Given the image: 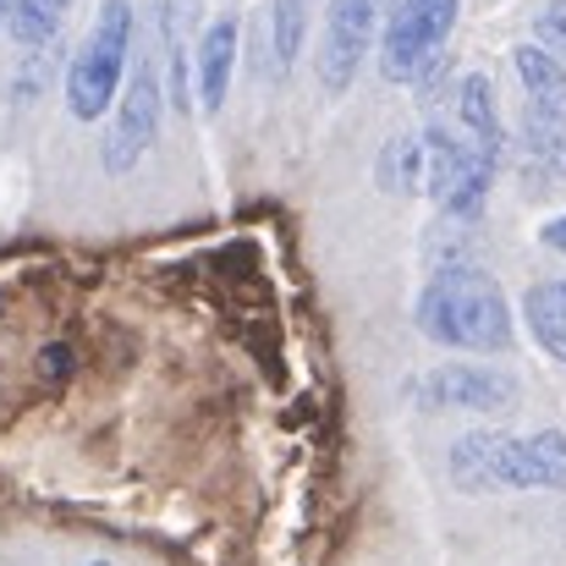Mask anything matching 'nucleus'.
<instances>
[{
	"instance_id": "obj_10",
	"label": "nucleus",
	"mask_w": 566,
	"mask_h": 566,
	"mask_svg": "<svg viewBox=\"0 0 566 566\" xmlns=\"http://www.w3.org/2000/svg\"><path fill=\"white\" fill-rule=\"evenodd\" d=\"M512 66H517V83H523V99L545 116H566V61L551 55L545 44H517L512 50Z\"/></svg>"
},
{
	"instance_id": "obj_16",
	"label": "nucleus",
	"mask_w": 566,
	"mask_h": 566,
	"mask_svg": "<svg viewBox=\"0 0 566 566\" xmlns=\"http://www.w3.org/2000/svg\"><path fill=\"white\" fill-rule=\"evenodd\" d=\"M66 11H72V0H17L6 33H11L22 50H50L55 33H61V22H66Z\"/></svg>"
},
{
	"instance_id": "obj_15",
	"label": "nucleus",
	"mask_w": 566,
	"mask_h": 566,
	"mask_svg": "<svg viewBox=\"0 0 566 566\" xmlns=\"http://www.w3.org/2000/svg\"><path fill=\"white\" fill-rule=\"evenodd\" d=\"M375 182L396 198H418L423 192V138L418 133H401L379 149L375 160Z\"/></svg>"
},
{
	"instance_id": "obj_19",
	"label": "nucleus",
	"mask_w": 566,
	"mask_h": 566,
	"mask_svg": "<svg viewBox=\"0 0 566 566\" xmlns=\"http://www.w3.org/2000/svg\"><path fill=\"white\" fill-rule=\"evenodd\" d=\"M539 242H545L551 253H566V209L562 214H551V220L539 226Z\"/></svg>"
},
{
	"instance_id": "obj_21",
	"label": "nucleus",
	"mask_w": 566,
	"mask_h": 566,
	"mask_svg": "<svg viewBox=\"0 0 566 566\" xmlns=\"http://www.w3.org/2000/svg\"><path fill=\"white\" fill-rule=\"evenodd\" d=\"M88 566H111V562H88Z\"/></svg>"
},
{
	"instance_id": "obj_3",
	"label": "nucleus",
	"mask_w": 566,
	"mask_h": 566,
	"mask_svg": "<svg viewBox=\"0 0 566 566\" xmlns=\"http://www.w3.org/2000/svg\"><path fill=\"white\" fill-rule=\"evenodd\" d=\"M457 17H462V0H396L375 44L385 83H418L429 66H440V50Z\"/></svg>"
},
{
	"instance_id": "obj_7",
	"label": "nucleus",
	"mask_w": 566,
	"mask_h": 566,
	"mask_svg": "<svg viewBox=\"0 0 566 566\" xmlns=\"http://www.w3.org/2000/svg\"><path fill=\"white\" fill-rule=\"evenodd\" d=\"M495 490H566V429H534V434L501 429Z\"/></svg>"
},
{
	"instance_id": "obj_9",
	"label": "nucleus",
	"mask_w": 566,
	"mask_h": 566,
	"mask_svg": "<svg viewBox=\"0 0 566 566\" xmlns=\"http://www.w3.org/2000/svg\"><path fill=\"white\" fill-rule=\"evenodd\" d=\"M451 111H457V127H462V138L484 155V160H506V149H512V133H506V116H501V99H495V83L484 77V72H468V77H457V99H451Z\"/></svg>"
},
{
	"instance_id": "obj_8",
	"label": "nucleus",
	"mask_w": 566,
	"mask_h": 566,
	"mask_svg": "<svg viewBox=\"0 0 566 566\" xmlns=\"http://www.w3.org/2000/svg\"><path fill=\"white\" fill-rule=\"evenodd\" d=\"M237 44H242V22L226 11L198 33V55H192V88H198V111L220 116L226 94H231V72H237Z\"/></svg>"
},
{
	"instance_id": "obj_5",
	"label": "nucleus",
	"mask_w": 566,
	"mask_h": 566,
	"mask_svg": "<svg viewBox=\"0 0 566 566\" xmlns=\"http://www.w3.org/2000/svg\"><path fill=\"white\" fill-rule=\"evenodd\" d=\"M379 17H385V0H331L325 6L314 66H319V83L331 94L353 88L358 66L369 61V50L379 44Z\"/></svg>"
},
{
	"instance_id": "obj_4",
	"label": "nucleus",
	"mask_w": 566,
	"mask_h": 566,
	"mask_svg": "<svg viewBox=\"0 0 566 566\" xmlns=\"http://www.w3.org/2000/svg\"><path fill=\"white\" fill-rule=\"evenodd\" d=\"M160 116H166L160 66L144 55V61L127 72V83H122V94H116V105H111L105 144H99V160H105L111 177L138 171V160H144V155L155 149V138H160Z\"/></svg>"
},
{
	"instance_id": "obj_14",
	"label": "nucleus",
	"mask_w": 566,
	"mask_h": 566,
	"mask_svg": "<svg viewBox=\"0 0 566 566\" xmlns=\"http://www.w3.org/2000/svg\"><path fill=\"white\" fill-rule=\"evenodd\" d=\"M308 39V0H270L264 6V50H270V72L286 77L303 55Z\"/></svg>"
},
{
	"instance_id": "obj_12",
	"label": "nucleus",
	"mask_w": 566,
	"mask_h": 566,
	"mask_svg": "<svg viewBox=\"0 0 566 566\" xmlns=\"http://www.w3.org/2000/svg\"><path fill=\"white\" fill-rule=\"evenodd\" d=\"M495 451H501V429H468V434H457L451 451H446L451 484L468 490V495H490L495 490Z\"/></svg>"
},
{
	"instance_id": "obj_11",
	"label": "nucleus",
	"mask_w": 566,
	"mask_h": 566,
	"mask_svg": "<svg viewBox=\"0 0 566 566\" xmlns=\"http://www.w3.org/2000/svg\"><path fill=\"white\" fill-rule=\"evenodd\" d=\"M523 325L556 364H566V275L534 281L523 292Z\"/></svg>"
},
{
	"instance_id": "obj_20",
	"label": "nucleus",
	"mask_w": 566,
	"mask_h": 566,
	"mask_svg": "<svg viewBox=\"0 0 566 566\" xmlns=\"http://www.w3.org/2000/svg\"><path fill=\"white\" fill-rule=\"evenodd\" d=\"M11 6H17V0H0V28L11 22Z\"/></svg>"
},
{
	"instance_id": "obj_13",
	"label": "nucleus",
	"mask_w": 566,
	"mask_h": 566,
	"mask_svg": "<svg viewBox=\"0 0 566 566\" xmlns=\"http://www.w3.org/2000/svg\"><path fill=\"white\" fill-rule=\"evenodd\" d=\"M517 149L528 155V166H534V171H545L551 182H566V116H545V111L523 105Z\"/></svg>"
},
{
	"instance_id": "obj_17",
	"label": "nucleus",
	"mask_w": 566,
	"mask_h": 566,
	"mask_svg": "<svg viewBox=\"0 0 566 566\" xmlns=\"http://www.w3.org/2000/svg\"><path fill=\"white\" fill-rule=\"evenodd\" d=\"M534 44H545L551 55L566 61V0H545L534 11Z\"/></svg>"
},
{
	"instance_id": "obj_6",
	"label": "nucleus",
	"mask_w": 566,
	"mask_h": 566,
	"mask_svg": "<svg viewBox=\"0 0 566 566\" xmlns=\"http://www.w3.org/2000/svg\"><path fill=\"white\" fill-rule=\"evenodd\" d=\"M418 401L429 412H506L517 401V379L484 364H446L423 375Z\"/></svg>"
},
{
	"instance_id": "obj_1",
	"label": "nucleus",
	"mask_w": 566,
	"mask_h": 566,
	"mask_svg": "<svg viewBox=\"0 0 566 566\" xmlns=\"http://www.w3.org/2000/svg\"><path fill=\"white\" fill-rule=\"evenodd\" d=\"M418 331L434 347L501 358L512 353V303L501 281L479 264H440L418 297Z\"/></svg>"
},
{
	"instance_id": "obj_18",
	"label": "nucleus",
	"mask_w": 566,
	"mask_h": 566,
	"mask_svg": "<svg viewBox=\"0 0 566 566\" xmlns=\"http://www.w3.org/2000/svg\"><path fill=\"white\" fill-rule=\"evenodd\" d=\"M72 369H77V364H72V347H66V342H50V347L39 353V375L44 379H72Z\"/></svg>"
},
{
	"instance_id": "obj_2",
	"label": "nucleus",
	"mask_w": 566,
	"mask_h": 566,
	"mask_svg": "<svg viewBox=\"0 0 566 566\" xmlns=\"http://www.w3.org/2000/svg\"><path fill=\"white\" fill-rule=\"evenodd\" d=\"M133 39H138V11L133 0H99L83 44L66 61V111L72 122H99L111 116L127 72H133Z\"/></svg>"
}]
</instances>
